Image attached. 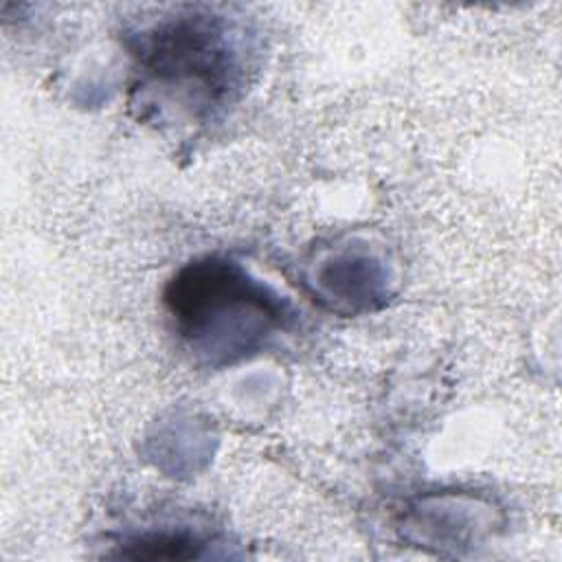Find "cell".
Instances as JSON below:
<instances>
[{
	"mask_svg": "<svg viewBox=\"0 0 562 562\" xmlns=\"http://www.w3.org/2000/svg\"><path fill=\"white\" fill-rule=\"evenodd\" d=\"M167 301L182 336L209 353H241L279 321L274 296L215 259L182 270Z\"/></svg>",
	"mask_w": 562,
	"mask_h": 562,
	"instance_id": "1",
	"label": "cell"
}]
</instances>
